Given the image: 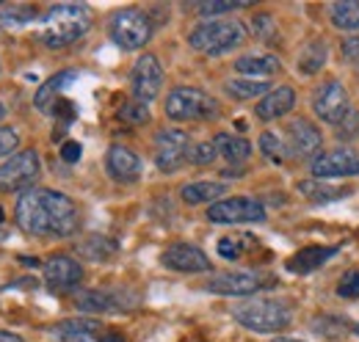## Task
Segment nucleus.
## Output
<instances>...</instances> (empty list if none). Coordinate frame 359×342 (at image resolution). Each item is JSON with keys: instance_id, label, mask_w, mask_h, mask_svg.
Instances as JSON below:
<instances>
[{"instance_id": "obj_1", "label": "nucleus", "mask_w": 359, "mask_h": 342, "mask_svg": "<svg viewBox=\"0 0 359 342\" xmlns=\"http://www.w3.org/2000/svg\"><path fill=\"white\" fill-rule=\"evenodd\" d=\"M14 218L22 232L36 238H67L78 229V207L67 193L31 188L20 196Z\"/></svg>"}, {"instance_id": "obj_2", "label": "nucleus", "mask_w": 359, "mask_h": 342, "mask_svg": "<svg viewBox=\"0 0 359 342\" xmlns=\"http://www.w3.org/2000/svg\"><path fill=\"white\" fill-rule=\"evenodd\" d=\"M91 22H94V14H91L89 6H83V3L53 6L45 17L39 20L36 36L50 50H58V47H67V44L78 42L81 36H86Z\"/></svg>"}, {"instance_id": "obj_3", "label": "nucleus", "mask_w": 359, "mask_h": 342, "mask_svg": "<svg viewBox=\"0 0 359 342\" xmlns=\"http://www.w3.org/2000/svg\"><path fill=\"white\" fill-rule=\"evenodd\" d=\"M232 317L249 329V331H260V334H271V331H282L290 326V306L279 299H252L241 306L232 309Z\"/></svg>"}, {"instance_id": "obj_4", "label": "nucleus", "mask_w": 359, "mask_h": 342, "mask_svg": "<svg viewBox=\"0 0 359 342\" xmlns=\"http://www.w3.org/2000/svg\"><path fill=\"white\" fill-rule=\"evenodd\" d=\"M246 39V28L238 20H208L202 25L194 28V34L188 36V42L194 50L205 53V55H222L235 50L238 44Z\"/></svg>"}, {"instance_id": "obj_5", "label": "nucleus", "mask_w": 359, "mask_h": 342, "mask_svg": "<svg viewBox=\"0 0 359 342\" xmlns=\"http://www.w3.org/2000/svg\"><path fill=\"white\" fill-rule=\"evenodd\" d=\"M222 114V105L199 91V88H188V86H180L175 88L169 97H166V116L175 119V122H191V119H216Z\"/></svg>"}, {"instance_id": "obj_6", "label": "nucleus", "mask_w": 359, "mask_h": 342, "mask_svg": "<svg viewBox=\"0 0 359 342\" xmlns=\"http://www.w3.org/2000/svg\"><path fill=\"white\" fill-rule=\"evenodd\" d=\"M108 34H111V39L119 44L122 50H138V47H144V44L149 42L152 22L138 8H122V11H116L111 17Z\"/></svg>"}, {"instance_id": "obj_7", "label": "nucleus", "mask_w": 359, "mask_h": 342, "mask_svg": "<svg viewBox=\"0 0 359 342\" xmlns=\"http://www.w3.org/2000/svg\"><path fill=\"white\" fill-rule=\"evenodd\" d=\"M208 221L213 224H260L266 221V207L249 196H229L208 207Z\"/></svg>"}, {"instance_id": "obj_8", "label": "nucleus", "mask_w": 359, "mask_h": 342, "mask_svg": "<svg viewBox=\"0 0 359 342\" xmlns=\"http://www.w3.org/2000/svg\"><path fill=\"white\" fill-rule=\"evenodd\" d=\"M313 111L320 122L340 125L346 119V114L351 111L346 86L340 83V81H329V83L318 86L313 94Z\"/></svg>"}, {"instance_id": "obj_9", "label": "nucleus", "mask_w": 359, "mask_h": 342, "mask_svg": "<svg viewBox=\"0 0 359 342\" xmlns=\"http://www.w3.org/2000/svg\"><path fill=\"white\" fill-rule=\"evenodd\" d=\"M39 177V155L34 149H25L20 155H11L0 166V191H22L31 188Z\"/></svg>"}, {"instance_id": "obj_10", "label": "nucleus", "mask_w": 359, "mask_h": 342, "mask_svg": "<svg viewBox=\"0 0 359 342\" xmlns=\"http://www.w3.org/2000/svg\"><path fill=\"white\" fill-rule=\"evenodd\" d=\"M269 285V279L263 273L255 271H229V273H216L208 279L205 290L216 293V296H252L257 290H263Z\"/></svg>"}, {"instance_id": "obj_11", "label": "nucleus", "mask_w": 359, "mask_h": 342, "mask_svg": "<svg viewBox=\"0 0 359 342\" xmlns=\"http://www.w3.org/2000/svg\"><path fill=\"white\" fill-rule=\"evenodd\" d=\"M188 155L191 144L182 130H161L155 135V163L161 171H177Z\"/></svg>"}, {"instance_id": "obj_12", "label": "nucleus", "mask_w": 359, "mask_h": 342, "mask_svg": "<svg viewBox=\"0 0 359 342\" xmlns=\"http://www.w3.org/2000/svg\"><path fill=\"white\" fill-rule=\"evenodd\" d=\"M130 86H133V97L138 102H149V100L158 97V91L163 86V69H161V61L152 53H147L135 61Z\"/></svg>"}, {"instance_id": "obj_13", "label": "nucleus", "mask_w": 359, "mask_h": 342, "mask_svg": "<svg viewBox=\"0 0 359 342\" xmlns=\"http://www.w3.org/2000/svg\"><path fill=\"white\" fill-rule=\"evenodd\" d=\"M161 262L169 268V271H177V273H205L210 271V259L208 254L199 249V246H191V243H175L169 246Z\"/></svg>"}, {"instance_id": "obj_14", "label": "nucleus", "mask_w": 359, "mask_h": 342, "mask_svg": "<svg viewBox=\"0 0 359 342\" xmlns=\"http://www.w3.org/2000/svg\"><path fill=\"white\" fill-rule=\"evenodd\" d=\"M83 282V268L72 256H53L45 262V285L50 290H72Z\"/></svg>"}, {"instance_id": "obj_15", "label": "nucleus", "mask_w": 359, "mask_h": 342, "mask_svg": "<svg viewBox=\"0 0 359 342\" xmlns=\"http://www.w3.org/2000/svg\"><path fill=\"white\" fill-rule=\"evenodd\" d=\"M313 174L318 179H329V177H351L359 174V155L351 149H334V152H323L313 160Z\"/></svg>"}, {"instance_id": "obj_16", "label": "nucleus", "mask_w": 359, "mask_h": 342, "mask_svg": "<svg viewBox=\"0 0 359 342\" xmlns=\"http://www.w3.org/2000/svg\"><path fill=\"white\" fill-rule=\"evenodd\" d=\"M287 138H290V152L299 158H313L323 144L320 130L315 128L310 119H293L287 128Z\"/></svg>"}, {"instance_id": "obj_17", "label": "nucleus", "mask_w": 359, "mask_h": 342, "mask_svg": "<svg viewBox=\"0 0 359 342\" xmlns=\"http://www.w3.org/2000/svg\"><path fill=\"white\" fill-rule=\"evenodd\" d=\"M105 166H108V174L119 182H133L141 177V158L135 155L133 149L128 146H119L114 144L108 149V158H105Z\"/></svg>"}, {"instance_id": "obj_18", "label": "nucleus", "mask_w": 359, "mask_h": 342, "mask_svg": "<svg viewBox=\"0 0 359 342\" xmlns=\"http://www.w3.org/2000/svg\"><path fill=\"white\" fill-rule=\"evenodd\" d=\"M75 303L81 312H119L133 306L135 301H128L122 293H114V290H86L75 299Z\"/></svg>"}, {"instance_id": "obj_19", "label": "nucleus", "mask_w": 359, "mask_h": 342, "mask_svg": "<svg viewBox=\"0 0 359 342\" xmlns=\"http://www.w3.org/2000/svg\"><path fill=\"white\" fill-rule=\"evenodd\" d=\"M293 102H296V91L290 86H279V88H271L269 94L257 102V111L255 114H257V119L271 122V119L285 116L293 108Z\"/></svg>"}, {"instance_id": "obj_20", "label": "nucleus", "mask_w": 359, "mask_h": 342, "mask_svg": "<svg viewBox=\"0 0 359 342\" xmlns=\"http://www.w3.org/2000/svg\"><path fill=\"white\" fill-rule=\"evenodd\" d=\"M235 69L252 81H263V78L276 75L282 69V64L276 55H269V53H249V55H241L235 61Z\"/></svg>"}, {"instance_id": "obj_21", "label": "nucleus", "mask_w": 359, "mask_h": 342, "mask_svg": "<svg viewBox=\"0 0 359 342\" xmlns=\"http://www.w3.org/2000/svg\"><path fill=\"white\" fill-rule=\"evenodd\" d=\"M337 252H340V246H307V249L296 252V254L287 259V268L293 273H313V271H318L329 256H334Z\"/></svg>"}, {"instance_id": "obj_22", "label": "nucleus", "mask_w": 359, "mask_h": 342, "mask_svg": "<svg viewBox=\"0 0 359 342\" xmlns=\"http://www.w3.org/2000/svg\"><path fill=\"white\" fill-rule=\"evenodd\" d=\"M100 331V323L89 317H75V320H61L58 326L50 329V334L58 342H86L91 334Z\"/></svg>"}, {"instance_id": "obj_23", "label": "nucleus", "mask_w": 359, "mask_h": 342, "mask_svg": "<svg viewBox=\"0 0 359 342\" xmlns=\"http://www.w3.org/2000/svg\"><path fill=\"white\" fill-rule=\"evenodd\" d=\"M69 83H75V72H72V69H64V72L53 75V78H50L47 83H42V88L36 91L34 105H36L39 111H53V105H55L58 94H61Z\"/></svg>"}, {"instance_id": "obj_24", "label": "nucleus", "mask_w": 359, "mask_h": 342, "mask_svg": "<svg viewBox=\"0 0 359 342\" xmlns=\"http://www.w3.org/2000/svg\"><path fill=\"white\" fill-rule=\"evenodd\" d=\"M226 193V185L224 182H210V179H202V182H191L182 188V202L185 205H205V202H213L222 199Z\"/></svg>"}, {"instance_id": "obj_25", "label": "nucleus", "mask_w": 359, "mask_h": 342, "mask_svg": "<svg viewBox=\"0 0 359 342\" xmlns=\"http://www.w3.org/2000/svg\"><path fill=\"white\" fill-rule=\"evenodd\" d=\"M213 144H216L219 155H222L224 160H229V163H243V160L252 155V144H249L246 138H241V135L219 132V135L213 138Z\"/></svg>"}, {"instance_id": "obj_26", "label": "nucleus", "mask_w": 359, "mask_h": 342, "mask_svg": "<svg viewBox=\"0 0 359 342\" xmlns=\"http://www.w3.org/2000/svg\"><path fill=\"white\" fill-rule=\"evenodd\" d=\"M299 193L307 196L310 202H334V199H343L348 193V188H340V185H329L326 179H307V182H299Z\"/></svg>"}, {"instance_id": "obj_27", "label": "nucleus", "mask_w": 359, "mask_h": 342, "mask_svg": "<svg viewBox=\"0 0 359 342\" xmlns=\"http://www.w3.org/2000/svg\"><path fill=\"white\" fill-rule=\"evenodd\" d=\"M326 58H329L326 42H323V39H313V42L302 50V55H299V72H302V75H318V72L323 69Z\"/></svg>"}, {"instance_id": "obj_28", "label": "nucleus", "mask_w": 359, "mask_h": 342, "mask_svg": "<svg viewBox=\"0 0 359 342\" xmlns=\"http://www.w3.org/2000/svg\"><path fill=\"white\" fill-rule=\"evenodd\" d=\"M332 25L340 31H359V0H337L329 8Z\"/></svg>"}, {"instance_id": "obj_29", "label": "nucleus", "mask_w": 359, "mask_h": 342, "mask_svg": "<svg viewBox=\"0 0 359 342\" xmlns=\"http://www.w3.org/2000/svg\"><path fill=\"white\" fill-rule=\"evenodd\" d=\"M36 17L34 6H22V3H0V22H6L8 28H22Z\"/></svg>"}, {"instance_id": "obj_30", "label": "nucleus", "mask_w": 359, "mask_h": 342, "mask_svg": "<svg viewBox=\"0 0 359 342\" xmlns=\"http://www.w3.org/2000/svg\"><path fill=\"white\" fill-rule=\"evenodd\" d=\"M271 91V86L266 81H252V78H246V81H226V94L229 97H235V100H255V97H266Z\"/></svg>"}, {"instance_id": "obj_31", "label": "nucleus", "mask_w": 359, "mask_h": 342, "mask_svg": "<svg viewBox=\"0 0 359 342\" xmlns=\"http://www.w3.org/2000/svg\"><path fill=\"white\" fill-rule=\"evenodd\" d=\"M252 249H255V238H249V235H226L219 240V254L224 259H241Z\"/></svg>"}, {"instance_id": "obj_32", "label": "nucleus", "mask_w": 359, "mask_h": 342, "mask_svg": "<svg viewBox=\"0 0 359 342\" xmlns=\"http://www.w3.org/2000/svg\"><path fill=\"white\" fill-rule=\"evenodd\" d=\"M78 252L83 256H89V259H108V256L116 254V243L108 240V238H102V235H91V238H86L78 246Z\"/></svg>"}, {"instance_id": "obj_33", "label": "nucleus", "mask_w": 359, "mask_h": 342, "mask_svg": "<svg viewBox=\"0 0 359 342\" xmlns=\"http://www.w3.org/2000/svg\"><path fill=\"white\" fill-rule=\"evenodd\" d=\"M260 152L269 158L271 163H285L287 155H290V149H287V144L282 141V135H276V132H271V130L260 135Z\"/></svg>"}, {"instance_id": "obj_34", "label": "nucleus", "mask_w": 359, "mask_h": 342, "mask_svg": "<svg viewBox=\"0 0 359 342\" xmlns=\"http://www.w3.org/2000/svg\"><path fill=\"white\" fill-rule=\"evenodd\" d=\"M249 0H208V3H199L196 11L205 14V17H216V14H226V11H235V8H243Z\"/></svg>"}, {"instance_id": "obj_35", "label": "nucleus", "mask_w": 359, "mask_h": 342, "mask_svg": "<svg viewBox=\"0 0 359 342\" xmlns=\"http://www.w3.org/2000/svg\"><path fill=\"white\" fill-rule=\"evenodd\" d=\"M119 119H122V122H128V125H147V122H149V108H147V102L133 100V102L122 105Z\"/></svg>"}, {"instance_id": "obj_36", "label": "nucleus", "mask_w": 359, "mask_h": 342, "mask_svg": "<svg viewBox=\"0 0 359 342\" xmlns=\"http://www.w3.org/2000/svg\"><path fill=\"white\" fill-rule=\"evenodd\" d=\"M216 158H219V149H216L213 141H202V144H196V146L191 149V155H188V160H191L194 166H210Z\"/></svg>"}, {"instance_id": "obj_37", "label": "nucleus", "mask_w": 359, "mask_h": 342, "mask_svg": "<svg viewBox=\"0 0 359 342\" xmlns=\"http://www.w3.org/2000/svg\"><path fill=\"white\" fill-rule=\"evenodd\" d=\"M337 138L340 141H354V138H359V108H351L346 114V119L337 125Z\"/></svg>"}, {"instance_id": "obj_38", "label": "nucleus", "mask_w": 359, "mask_h": 342, "mask_svg": "<svg viewBox=\"0 0 359 342\" xmlns=\"http://www.w3.org/2000/svg\"><path fill=\"white\" fill-rule=\"evenodd\" d=\"M337 296L340 299H359V268L343 273V279L337 282Z\"/></svg>"}, {"instance_id": "obj_39", "label": "nucleus", "mask_w": 359, "mask_h": 342, "mask_svg": "<svg viewBox=\"0 0 359 342\" xmlns=\"http://www.w3.org/2000/svg\"><path fill=\"white\" fill-rule=\"evenodd\" d=\"M252 31H255V36L257 39H271L273 36V17L271 14H257L255 20H252Z\"/></svg>"}, {"instance_id": "obj_40", "label": "nucleus", "mask_w": 359, "mask_h": 342, "mask_svg": "<svg viewBox=\"0 0 359 342\" xmlns=\"http://www.w3.org/2000/svg\"><path fill=\"white\" fill-rule=\"evenodd\" d=\"M313 326L318 329V331L329 334V337H340V334H343V331L348 329L346 323H340V320H334V317H329V315H326V317H318Z\"/></svg>"}, {"instance_id": "obj_41", "label": "nucleus", "mask_w": 359, "mask_h": 342, "mask_svg": "<svg viewBox=\"0 0 359 342\" xmlns=\"http://www.w3.org/2000/svg\"><path fill=\"white\" fill-rule=\"evenodd\" d=\"M17 144H20V135H17L14 130H11V128H0V158L11 155V152L17 149Z\"/></svg>"}, {"instance_id": "obj_42", "label": "nucleus", "mask_w": 359, "mask_h": 342, "mask_svg": "<svg viewBox=\"0 0 359 342\" xmlns=\"http://www.w3.org/2000/svg\"><path fill=\"white\" fill-rule=\"evenodd\" d=\"M340 53H343V58H346V61H351V64H357L359 67V36H348V39H343Z\"/></svg>"}, {"instance_id": "obj_43", "label": "nucleus", "mask_w": 359, "mask_h": 342, "mask_svg": "<svg viewBox=\"0 0 359 342\" xmlns=\"http://www.w3.org/2000/svg\"><path fill=\"white\" fill-rule=\"evenodd\" d=\"M81 144L78 141H64V146H61V158L67 160V163H78L81 160Z\"/></svg>"}, {"instance_id": "obj_44", "label": "nucleus", "mask_w": 359, "mask_h": 342, "mask_svg": "<svg viewBox=\"0 0 359 342\" xmlns=\"http://www.w3.org/2000/svg\"><path fill=\"white\" fill-rule=\"evenodd\" d=\"M100 342H125V340H122V334H119V331H108V334H102V337H100Z\"/></svg>"}, {"instance_id": "obj_45", "label": "nucleus", "mask_w": 359, "mask_h": 342, "mask_svg": "<svg viewBox=\"0 0 359 342\" xmlns=\"http://www.w3.org/2000/svg\"><path fill=\"white\" fill-rule=\"evenodd\" d=\"M0 342H22L17 334H11V331H0Z\"/></svg>"}, {"instance_id": "obj_46", "label": "nucleus", "mask_w": 359, "mask_h": 342, "mask_svg": "<svg viewBox=\"0 0 359 342\" xmlns=\"http://www.w3.org/2000/svg\"><path fill=\"white\" fill-rule=\"evenodd\" d=\"M273 342H302V340H290V337H279V340H273Z\"/></svg>"}, {"instance_id": "obj_47", "label": "nucleus", "mask_w": 359, "mask_h": 342, "mask_svg": "<svg viewBox=\"0 0 359 342\" xmlns=\"http://www.w3.org/2000/svg\"><path fill=\"white\" fill-rule=\"evenodd\" d=\"M3 116H6V108H3V102H0V122H3Z\"/></svg>"}, {"instance_id": "obj_48", "label": "nucleus", "mask_w": 359, "mask_h": 342, "mask_svg": "<svg viewBox=\"0 0 359 342\" xmlns=\"http://www.w3.org/2000/svg\"><path fill=\"white\" fill-rule=\"evenodd\" d=\"M354 331H357V334H359V323H357V326H354Z\"/></svg>"}, {"instance_id": "obj_49", "label": "nucleus", "mask_w": 359, "mask_h": 342, "mask_svg": "<svg viewBox=\"0 0 359 342\" xmlns=\"http://www.w3.org/2000/svg\"><path fill=\"white\" fill-rule=\"evenodd\" d=\"M0 221H3V210H0Z\"/></svg>"}, {"instance_id": "obj_50", "label": "nucleus", "mask_w": 359, "mask_h": 342, "mask_svg": "<svg viewBox=\"0 0 359 342\" xmlns=\"http://www.w3.org/2000/svg\"><path fill=\"white\" fill-rule=\"evenodd\" d=\"M0 240H3V232H0Z\"/></svg>"}]
</instances>
